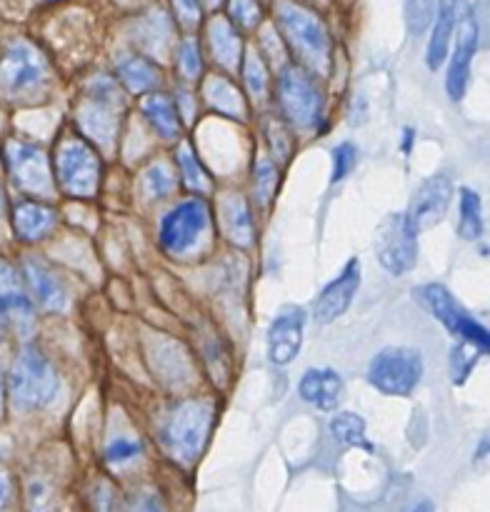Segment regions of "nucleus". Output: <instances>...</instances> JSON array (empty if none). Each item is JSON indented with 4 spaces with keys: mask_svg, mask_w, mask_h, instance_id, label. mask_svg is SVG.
<instances>
[{
    "mask_svg": "<svg viewBox=\"0 0 490 512\" xmlns=\"http://www.w3.org/2000/svg\"><path fill=\"white\" fill-rule=\"evenodd\" d=\"M213 410L203 400H188L170 410L160 425V445L178 463H195L208 438Z\"/></svg>",
    "mask_w": 490,
    "mask_h": 512,
    "instance_id": "f257e3e1",
    "label": "nucleus"
},
{
    "mask_svg": "<svg viewBox=\"0 0 490 512\" xmlns=\"http://www.w3.org/2000/svg\"><path fill=\"white\" fill-rule=\"evenodd\" d=\"M58 373L38 348L28 345L10 368V398L18 410H40L58 395Z\"/></svg>",
    "mask_w": 490,
    "mask_h": 512,
    "instance_id": "f03ea898",
    "label": "nucleus"
},
{
    "mask_svg": "<svg viewBox=\"0 0 490 512\" xmlns=\"http://www.w3.org/2000/svg\"><path fill=\"white\" fill-rule=\"evenodd\" d=\"M278 23L283 28L285 38L298 50V55L305 60L308 68L318 70V73L328 70L330 38L318 15L290 3V0H283L278 5Z\"/></svg>",
    "mask_w": 490,
    "mask_h": 512,
    "instance_id": "7ed1b4c3",
    "label": "nucleus"
},
{
    "mask_svg": "<svg viewBox=\"0 0 490 512\" xmlns=\"http://www.w3.org/2000/svg\"><path fill=\"white\" fill-rule=\"evenodd\" d=\"M123 108V93L108 78L90 80L85 88V100L80 105L78 123L95 143L110 148L118 135V113Z\"/></svg>",
    "mask_w": 490,
    "mask_h": 512,
    "instance_id": "20e7f679",
    "label": "nucleus"
},
{
    "mask_svg": "<svg viewBox=\"0 0 490 512\" xmlns=\"http://www.w3.org/2000/svg\"><path fill=\"white\" fill-rule=\"evenodd\" d=\"M423 378V360L413 348H385L373 358L368 380L383 395H410Z\"/></svg>",
    "mask_w": 490,
    "mask_h": 512,
    "instance_id": "39448f33",
    "label": "nucleus"
},
{
    "mask_svg": "<svg viewBox=\"0 0 490 512\" xmlns=\"http://www.w3.org/2000/svg\"><path fill=\"white\" fill-rule=\"evenodd\" d=\"M375 255L390 275H403L413 270L418 260V230L405 213H393L378 225L375 233Z\"/></svg>",
    "mask_w": 490,
    "mask_h": 512,
    "instance_id": "423d86ee",
    "label": "nucleus"
},
{
    "mask_svg": "<svg viewBox=\"0 0 490 512\" xmlns=\"http://www.w3.org/2000/svg\"><path fill=\"white\" fill-rule=\"evenodd\" d=\"M60 188L73 198H93L100 183V160L83 140H65L55 155Z\"/></svg>",
    "mask_w": 490,
    "mask_h": 512,
    "instance_id": "0eeeda50",
    "label": "nucleus"
},
{
    "mask_svg": "<svg viewBox=\"0 0 490 512\" xmlns=\"http://www.w3.org/2000/svg\"><path fill=\"white\" fill-rule=\"evenodd\" d=\"M278 100L285 118L298 128L318 125L323 113V95L303 68H285L278 80Z\"/></svg>",
    "mask_w": 490,
    "mask_h": 512,
    "instance_id": "6e6552de",
    "label": "nucleus"
},
{
    "mask_svg": "<svg viewBox=\"0 0 490 512\" xmlns=\"http://www.w3.org/2000/svg\"><path fill=\"white\" fill-rule=\"evenodd\" d=\"M415 295H418L420 303L435 315V320L443 323L450 333L458 335L465 343L478 345L483 353H488V330L480 323H475L468 315V310L460 308V303L450 295L448 288H443V285L438 283H430L425 285V288L415 290Z\"/></svg>",
    "mask_w": 490,
    "mask_h": 512,
    "instance_id": "1a4fd4ad",
    "label": "nucleus"
},
{
    "mask_svg": "<svg viewBox=\"0 0 490 512\" xmlns=\"http://www.w3.org/2000/svg\"><path fill=\"white\" fill-rule=\"evenodd\" d=\"M45 73H48V68H45V60L40 58L38 50L30 43L18 40L0 58V95L20 98V95L33 93L43 85Z\"/></svg>",
    "mask_w": 490,
    "mask_h": 512,
    "instance_id": "9d476101",
    "label": "nucleus"
},
{
    "mask_svg": "<svg viewBox=\"0 0 490 512\" xmlns=\"http://www.w3.org/2000/svg\"><path fill=\"white\" fill-rule=\"evenodd\" d=\"M208 228V208L200 200H183L160 223V245L168 253L183 255L200 240Z\"/></svg>",
    "mask_w": 490,
    "mask_h": 512,
    "instance_id": "9b49d317",
    "label": "nucleus"
},
{
    "mask_svg": "<svg viewBox=\"0 0 490 512\" xmlns=\"http://www.w3.org/2000/svg\"><path fill=\"white\" fill-rule=\"evenodd\" d=\"M33 320V303L23 290L20 275L15 273L13 265L0 258V325L20 335H28Z\"/></svg>",
    "mask_w": 490,
    "mask_h": 512,
    "instance_id": "f8f14e48",
    "label": "nucleus"
},
{
    "mask_svg": "<svg viewBox=\"0 0 490 512\" xmlns=\"http://www.w3.org/2000/svg\"><path fill=\"white\" fill-rule=\"evenodd\" d=\"M450 198H453V185H450L448 175H433V178L420 183V188L415 190L405 215H408V220L418 233L420 230H428L445 218Z\"/></svg>",
    "mask_w": 490,
    "mask_h": 512,
    "instance_id": "ddd939ff",
    "label": "nucleus"
},
{
    "mask_svg": "<svg viewBox=\"0 0 490 512\" xmlns=\"http://www.w3.org/2000/svg\"><path fill=\"white\" fill-rule=\"evenodd\" d=\"M8 168H10V175H13L15 185H18L20 190H25V193L43 195L50 190L48 163H45L43 150L35 148V145L10 140Z\"/></svg>",
    "mask_w": 490,
    "mask_h": 512,
    "instance_id": "4468645a",
    "label": "nucleus"
},
{
    "mask_svg": "<svg viewBox=\"0 0 490 512\" xmlns=\"http://www.w3.org/2000/svg\"><path fill=\"white\" fill-rule=\"evenodd\" d=\"M305 313L298 305H285L268 330V355L275 365H288L298 358L303 345Z\"/></svg>",
    "mask_w": 490,
    "mask_h": 512,
    "instance_id": "2eb2a0df",
    "label": "nucleus"
},
{
    "mask_svg": "<svg viewBox=\"0 0 490 512\" xmlns=\"http://www.w3.org/2000/svg\"><path fill=\"white\" fill-rule=\"evenodd\" d=\"M358 285V260H350L343 268V273H340L333 283L325 285V288L320 290L318 298L313 300V318L318 320V323H333V320H338L340 315L350 308V303H353L355 293H358Z\"/></svg>",
    "mask_w": 490,
    "mask_h": 512,
    "instance_id": "dca6fc26",
    "label": "nucleus"
},
{
    "mask_svg": "<svg viewBox=\"0 0 490 512\" xmlns=\"http://www.w3.org/2000/svg\"><path fill=\"white\" fill-rule=\"evenodd\" d=\"M23 280L28 285L30 295L35 298V303L43 310L60 313V310L68 308V290L60 283L58 275L53 273V268L40 258L30 255V258L23 260Z\"/></svg>",
    "mask_w": 490,
    "mask_h": 512,
    "instance_id": "f3484780",
    "label": "nucleus"
},
{
    "mask_svg": "<svg viewBox=\"0 0 490 512\" xmlns=\"http://www.w3.org/2000/svg\"><path fill=\"white\" fill-rule=\"evenodd\" d=\"M475 48H478V23H475V15L465 13L463 20H460L458 28V43H455V53L450 58L448 68V95L453 100H460L465 95V88H468L470 78V63H473Z\"/></svg>",
    "mask_w": 490,
    "mask_h": 512,
    "instance_id": "a211bd4d",
    "label": "nucleus"
},
{
    "mask_svg": "<svg viewBox=\"0 0 490 512\" xmlns=\"http://www.w3.org/2000/svg\"><path fill=\"white\" fill-rule=\"evenodd\" d=\"M298 393L305 403L318 410H333L343 395V380L335 370H308L298 385Z\"/></svg>",
    "mask_w": 490,
    "mask_h": 512,
    "instance_id": "6ab92c4d",
    "label": "nucleus"
},
{
    "mask_svg": "<svg viewBox=\"0 0 490 512\" xmlns=\"http://www.w3.org/2000/svg\"><path fill=\"white\" fill-rule=\"evenodd\" d=\"M460 8H463V0H440L438 13H433V35L428 43V65L433 70H438L448 58L450 38L458 25Z\"/></svg>",
    "mask_w": 490,
    "mask_h": 512,
    "instance_id": "aec40b11",
    "label": "nucleus"
},
{
    "mask_svg": "<svg viewBox=\"0 0 490 512\" xmlns=\"http://www.w3.org/2000/svg\"><path fill=\"white\" fill-rule=\"evenodd\" d=\"M55 225V210L43 203H33L25 200L18 203L13 210V228L20 240H40L53 230Z\"/></svg>",
    "mask_w": 490,
    "mask_h": 512,
    "instance_id": "412c9836",
    "label": "nucleus"
},
{
    "mask_svg": "<svg viewBox=\"0 0 490 512\" xmlns=\"http://www.w3.org/2000/svg\"><path fill=\"white\" fill-rule=\"evenodd\" d=\"M210 35V48L213 55L218 58V63H223L225 68H235L240 63V53H243V43H240V35L235 33L233 25L223 18H215L208 28Z\"/></svg>",
    "mask_w": 490,
    "mask_h": 512,
    "instance_id": "4be33fe9",
    "label": "nucleus"
},
{
    "mask_svg": "<svg viewBox=\"0 0 490 512\" xmlns=\"http://www.w3.org/2000/svg\"><path fill=\"white\" fill-rule=\"evenodd\" d=\"M143 113L145 118L150 120L155 130H158L163 138H178L180 133V120L178 113H175V105L168 95L153 93L143 100Z\"/></svg>",
    "mask_w": 490,
    "mask_h": 512,
    "instance_id": "5701e85b",
    "label": "nucleus"
},
{
    "mask_svg": "<svg viewBox=\"0 0 490 512\" xmlns=\"http://www.w3.org/2000/svg\"><path fill=\"white\" fill-rule=\"evenodd\" d=\"M118 75L133 93H143V90H150L158 83V70L153 68L148 58H140V55L120 60Z\"/></svg>",
    "mask_w": 490,
    "mask_h": 512,
    "instance_id": "b1692460",
    "label": "nucleus"
},
{
    "mask_svg": "<svg viewBox=\"0 0 490 512\" xmlns=\"http://www.w3.org/2000/svg\"><path fill=\"white\" fill-rule=\"evenodd\" d=\"M483 233V215H480V198L470 188L460 193V235L465 240H475Z\"/></svg>",
    "mask_w": 490,
    "mask_h": 512,
    "instance_id": "393cba45",
    "label": "nucleus"
},
{
    "mask_svg": "<svg viewBox=\"0 0 490 512\" xmlns=\"http://www.w3.org/2000/svg\"><path fill=\"white\" fill-rule=\"evenodd\" d=\"M225 213V225H228V233L235 243H250L253 238V223H250L248 208L240 198H230L228 203L223 205Z\"/></svg>",
    "mask_w": 490,
    "mask_h": 512,
    "instance_id": "a878e982",
    "label": "nucleus"
},
{
    "mask_svg": "<svg viewBox=\"0 0 490 512\" xmlns=\"http://www.w3.org/2000/svg\"><path fill=\"white\" fill-rule=\"evenodd\" d=\"M335 440L343 445H355V448H370L365 440V423L355 413H340L335 415L330 423Z\"/></svg>",
    "mask_w": 490,
    "mask_h": 512,
    "instance_id": "bb28decb",
    "label": "nucleus"
},
{
    "mask_svg": "<svg viewBox=\"0 0 490 512\" xmlns=\"http://www.w3.org/2000/svg\"><path fill=\"white\" fill-rule=\"evenodd\" d=\"M208 98L210 103L218 110H223L225 115H240L243 113V100H240L238 90L223 78H213L208 83Z\"/></svg>",
    "mask_w": 490,
    "mask_h": 512,
    "instance_id": "cd10ccee",
    "label": "nucleus"
},
{
    "mask_svg": "<svg viewBox=\"0 0 490 512\" xmlns=\"http://www.w3.org/2000/svg\"><path fill=\"white\" fill-rule=\"evenodd\" d=\"M175 188V178H173V170L168 168L165 163H155L145 170L143 175V190L148 193V198L160 200V198H168Z\"/></svg>",
    "mask_w": 490,
    "mask_h": 512,
    "instance_id": "c85d7f7f",
    "label": "nucleus"
},
{
    "mask_svg": "<svg viewBox=\"0 0 490 512\" xmlns=\"http://www.w3.org/2000/svg\"><path fill=\"white\" fill-rule=\"evenodd\" d=\"M480 353H483V350H480L478 345L465 343V340L458 345V348H453V353H450V375H453L455 385L465 383L470 370H473L475 363H478Z\"/></svg>",
    "mask_w": 490,
    "mask_h": 512,
    "instance_id": "c756f323",
    "label": "nucleus"
},
{
    "mask_svg": "<svg viewBox=\"0 0 490 512\" xmlns=\"http://www.w3.org/2000/svg\"><path fill=\"white\" fill-rule=\"evenodd\" d=\"M275 188H278V168L270 158H260L255 165V198L260 205H268L273 198Z\"/></svg>",
    "mask_w": 490,
    "mask_h": 512,
    "instance_id": "7c9ffc66",
    "label": "nucleus"
},
{
    "mask_svg": "<svg viewBox=\"0 0 490 512\" xmlns=\"http://www.w3.org/2000/svg\"><path fill=\"white\" fill-rule=\"evenodd\" d=\"M435 0H405V25L413 35H420L433 23Z\"/></svg>",
    "mask_w": 490,
    "mask_h": 512,
    "instance_id": "2f4dec72",
    "label": "nucleus"
},
{
    "mask_svg": "<svg viewBox=\"0 0 490 512\" xmlns=\"http://www.w3.org/2000/svg\"><path fill=\"white\" fill-rule=\"evenodd\" d=\"M178 163H180V168H183V180L188 188H193V190H208L210 188L208 175H205V170L200 168L198 160H195V155H193V150H190L188 145H183V148L178 150Z\"/></svg>",
    "mask_w": 490,
    "mask_h": 512,
    "instance_id": "473e14b6",
    "label": "nucleus"
},
{
    "mask_svg": "<svg viewBox=\"0 0 490 512\" xmlns=\"http://www.w3.org/2000/svg\"><path fill=\"white\" fill-rule=\"evenodd\" d=\"M138 455H140V443L133 438H115L113 443L105 448V460L113 465L130 463V460H135Z\"/></svg>",
    "mask_w": 490,
    "mask_h": 512,
    "instance_id": "72a5a7b5",
    "label": "nucleus"
},
{
    "mask_svg": "<svg viewBox=\"0 0 490 512\" xmlns=\"http://www.w3.org/2000/svg\"><path fill=\"white\" fill-rule=\"evenodd\" d=\"M230 18L238 28H255L260 20V8L255 0H230Z\"/></svg>",
    "mask_w": 490,
    "mask_h": 512,
    "instance_id": "f704fd0d",
    "label": "nucleus"
},
{
    "mask_svg": "<svg viewBox=\"0 0 490 512\" xmlns=\"http://www.w3.org/2000/svg\"><path fill=\"white\" fill-rule=\"evenodd\" d=\"M355 160H358V150L353 143H343L333 150V183L343 180L353 170Z\"/></svg>",
    "mask_w": 490,
    "mask_h": 512,
    "instance_id": "c9c22d12",
    "label": "nucleus"
},
{
    "mask_svg": "<svg viewBox=\"0 0 490 512\" xmlns=\"http://www.w3.org/2000/svg\"><path fill=\"white\" fill-rule=\"evenodd\" d=\"M28 508L30 512H53L55 505H53V490H50V485L40 483V480L30 483Z\"/></svg>",
    "mask_w": 490,
    "mask_h": 512,
    "instance_id": "e433bc0d",
    "label": "nucleus"
},
{
    "mask_svg": "<svg viewBox=\"0 0 490 512\" xmlns=\"http://www.w3.org/2000/svg\"><path fill=\"white\" fill-rule=\"evenodd\" d=\"M245 83L253 95H260L265 90V65L255 53H248L245 58Z\"/></svg>",
    "mask_w": 490,
    "mask_h": 512,
    "instance_id": "4c0bfd02",
    "label": "nucleus"
},
{
    "mask_svg": "<svg viewBox=\"0 0 490 512\" xmlns=\"http://www.w3.org/2000/svg\"><path fill=\"white\" fill-rule=\"evenodd\" d=\"M180 70H183L185 78H195L200 73V55L193 40H185L180 45Z\"/></svg>",
    "mask_w": 490,
    "mask_h": 512,
    "instance_id": "58836bf2",
    "label": "nucleus"
},
{
    "mask_svg": "<svg viewBox=\"0 0 490 512\" xmlns=\"http://www.w3.org/2000/svg\"><path fill=\"white\" fill-rule=\"evenodd\" d=\"M173 5L185 25H195L200 20V0H173Z\"/></svg>",
    "mask_w": 490,
    "mask_h": 512,
    "instance_id": "ea45409f",
    "label": "nucleus"
},
{
    "mask_svg": "<svg viewBox=\"0 0 490 512\" xmlns=\"http://www.w3.org/2000/svg\"><path fill=\"white\" fill-rule=\"evenodd\" d=\"M125 512H165V510L163 505H160V500L153 498V495H138Z\"/></svg>",
    "mask_w": 490,
    "mask_h": 512,
    "instance_id": "a19ab883",
    "label": "nucleus"
},
{
    "mask_svg": "<svg viewBox=\"0 0 490 512\" xmlns=\"http://www.w3.org/2000/svg\"><path fill=\"white\" fill-rule=\"evenodd\" d=\"M10 493H13V485H10L8 473H3V470H0V510H3L5 505H8Z\"/></svg>",
    "mask_w": 490,
    "mask_h": 512,
    "instance_id": "79ce46f5",
    "label": "nucleus"
},
{
    "mask_svg": "<svg viewBox=\"0 0 490 512\" xmlns=\"http://www.w3.org/2000/svg\"><path fill=\"white\" fill-rule=\"evenodd\" d=\"M408 512H435V508H433V503H430V500H423V503H415Z\"/></svg>",
    "mask_w": 490,
    "mask_h": 512,
    "instance_id": "37998d69",
    "label": "nucleus"
},
{
    "mask_svg": "<svg viewBox=\"0 0 490 512\" xmlns=\"http://www.w3.org/2000/svg\"><path fill=\"white\" fill-rule=\"evenodd\" d=\"M410 143H413V130H405V153H408L410 150Z\"/></svg>",
    "mask_w": 490,
    "mask_h": 512,
    "instance_id": "c03bdc74",
    "label": "nucleus"
},
{
    "mask_svg": "<svg viewBox=\"0 0 490 512\" xmlns=\"http://www.w3.org/2000/svg\"><path fill=\"white\" fill-rule=\"evenodd\" d=\"M220 3H223V0H205V5H208V8H218Z\"/></svg>",
    "mask_w": 490,
    "mask_h": 512,
    "instance_id": "a18cd8bd",
    "label": "nucleus"
},
{
    "mask_svg": "<svg viewBox=\"0 0 490 512\" xmlns=\"http://www.w3.org/2000/svg\"><path fill=\"white\" fill-rule=\"evenodd\" d=\"M3 190H0V218H3Z\"/></svg>",
    "mask_w": 490,
    "mask_h": 512,
    "instance_id": "49530a36",
    "label": "nucleus"
},
{
    "mask_svg": "<svg viewBox=\"0 0 490 512\" xmlns=\"http://www.w3.org/2000/svg\"><path fill=\"white\" fill-rule=\"evenodd\" d=\"M0 405H3V380H0Z\"/></svg>",
    "mask_w": 490,
    "mask_h": 512,
    "instance_id": "de8ad7c7",
    "label": "nucleus"
},
{
    "mask_svg": "<svg viewBox=\"0 0 490 512\" xmlns=\"http://www.w3.org/2000/svg\"><path fill=\"white\" fill-rule=\"evenodd\" d=\"M0 343H3V325H0Z\"/></svg>",
    "mask_w": 490,
    "mask_h": 512,
    "instance_id": "09e8293b",
    "label": "nucleus"
}]
</instances>
